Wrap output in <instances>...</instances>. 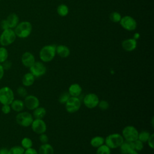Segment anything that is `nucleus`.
I'll use <instances>...</instances> for the list:
<instances>
[{"label":"nucleus","instance_id":"1","mask_svg":"<svg viewBox=\"0 0 154 154\" xmlns=\"http://www.w3.org/2000/svg\"><path fill=\"white\" fill-rule=\"evenodd\" d=\"M56 55V46L55 45H45L39 52V58L43 63H49L54 60Z\"/></svg>","mask_w":154,"mask_h":154},{"label":"nucleus","instance_id":"2","mask_svg":"<svg viewBox=\"0 0 154 154\" xmlns=\"http://www.w3.org/2000/svg\"><path fill=\"white\" fill-rule=\"evenodd\" d=\"M13 29L17 37L25 38L30 35L32 26L31 23L28 21H22L19 22Z\"/></svg>","mask_w":154,"mask_h":154},{"label":"nucleus","instance_id":"3","mask_svg":"<svg viewBox=\"0 0 154 154\" xmlns=\"http://www.w3.org/2000/svg\"><path fill=\"white\" fill-rule=\"evenodd\" d=\"M16 37L13 29H4L0 35V45L4 47L8 46L14 42Z\"/></svg>","mask_w":154,"mask_h":154},{"label":"nucleus","instance_id":"4","mask_svg":"<svg viewBox=\"0 0 154 154\" xmlns=\"http://www.w3.org/2000/svg\"><path fill=\"white\" fill-rule=\"evenodd\" d=\"M123 141L122 134L119 133L111 134L105 138V144L111 149L119 148Z\"/></svg>","mask_w":154,"mask_h":154},{"label":"nucleus","instance_id":"5","mask_svg":"<svg viewBox=\"0 0 154 154\" xmlns=\"http://www.w3.org/2000/svg\"><path fill=\"white\" fill-rule=\"evenodd\" d=\"M138 131L135 126L128 125L124 127L122 129V135L124 140L133 142L138 139Z\"/></svg>","mask_w":154,"mask_h":154},{"label":"nucleus","instance_id":"6","mask_svg":"<svg viewBox=\"0 0 154 154\" xmlns=\"http://www.w3.org/2000/svg\"><path fill=\"white\" fill-rule=\"evenodd\" d=\"M14 99V94L12 89L8 87L0 88V103L2 105H10Z\"/></svg>","mask_w":154,"mask_h":154},{"label":"nucleus","instance_id":"7","mask_svg":"<svg viewBox=\"0 0 154 154\" xmlns=\"http://www.w3.org/2000/svg\"><path fill=\"white\" fill-rule=\"evenodd\" d=\"M34 117L29 112L21 111L16 116V121L18 125L23 127H28L31 126Z\"/></svg>","mask_w":154,"mask_h":154},{"label":"nucleus","instance_id":"8","mask_svg":"<svg viewBox=\"0 0 154 154\" xmlns=\"http://www.w3.org/2000/svg\"><path fill=\"white\" fill-rule=\"evenodd\" d=\"M64 105L67 112L69 113H75L79 110L82 102L79 97L70 96Z\"/></svg>","mask_w":154,"mask_h":154},{"label":"nucleus","instance_id":"9","mask_svg":"<svg viewBox=\"0 0 154 154\" xmlns=\"http://www.w3.org/2000/svg\"><path fill=\"white\" fill-rule=\"evenodd\" d=\"M119 23L123 29L128 31H134L137 26L135 19L128 15L122 17Z\"/></svg>","mask_w":154,"mask_h":154},{"label":"nucleus","instance_id":"10","mask_svg":"<svg viewBox=\"0 0 154 154\" xmlns=\"http://www.w3.org/2000/svg\"><path fill=\"white\" fill-rule=\"evenodd\" d=\"M99 100V98L96 94L89 93L84 97L82 102L87 108L93 109L97 106Z\"/></svg>","mask_w":154,"mask_h":154},{"label":"nucleus","instance_id":"11","mask_svg":"<svg viewBox=\"0 0 154 154\" xmlns=\"http://www.w3.org/2000/svg\"><path fill=\"white\" fill-rule=\"evenodd\" d=\"M46 70V67L43 63L41 61H35L29 67V72L31 73L35 78H40L45 75Z\"/></svg>","mask_w":154,"mask_h":154},{"label":"nucleus","instance_id":"12","mask_svg":"<svg viewBox=\"0 0 154 154\" xmlns=\"http://www.w3.org/2000/svg\"><path fill=\"white\" fill-rule=\"evenodd\" d=\"M31 126L32 131L38 135L45 133L47 130V125L43 119H34Z\"/></svg>","mask_w":154,"mask_h":154},{"label":"nucleus","instance_id":"13","mask_svg":"<svg viewBox=\"0 0 154 154\" xmlns=\"http://www.w3.org/2000/svg\"><path fill=\"white\" fill-rule=\"evenodd\" d=\"M24 105L25 107H26L29 110H34L36 108L40 106V100L38 98L32 94H28L24 98Z\"/></svg>","mask_w":154,"mask_h":154},{"label":"nucleus","instance_id":"14","mask_svg":"<svg viewBox=\"0 0 154 154\" xmlns=\"http://www.w3.org/2000/svg\"><path fill=\"white\" fill-rule=\"evenodd\" d=\"M21 62L25 67L29 68L35 62V57L31 52H25L21 57Z\"/></svg>","mask_w":154,"mask_h":154},{"label":"nucleus","instance_id":"15","mask_svg":"<svg viewBox=\"0 0 154 154\" xmlns=\"http://www.w3.org/2000/svg\"><path fill=\"white\" fill-rule=\"evenodd\" d=\"M137 46V40L134 38H127L122 42V48L127 52H132L134 51Z\"/></svg>","mask_w":154,"mask_h":154},{"label":"nucleus","instance_id":"16","mask_svg":"<svg viewBox=\"0 0 154 154\" xmlns=\"http://www.w3.org/2000/svg\"><path fill=\"white\" fill-rule=\"evenodd\" d=\"M5 19L8 28L11 29H14L19 23V17L18 15L14 13H10Z\"/></svg>","mask_w":154,"mask_h":154},{"label":"nucleus","instance_id":"17","mask_svg":"<svg viewBox=\"0 0 154 154\" xmlns=\"http://www.w3.org/2000/svg\"><path fill=\"white\" fill-rule=\"evenodd\" d=\"M67 91L70 96L79 97L82 93V88L79 84L73 83L69 86Z\"/></svg>","mask_w":154,"mask_h":154},{"label":"nucleus","instance_id":"18","mask_svg":"<svg viewBox=\"0 0 154 154\" xmlns=\"http://www.w3.org/2000/svg\"><path fill=\"white\" fill-rule=\"evenodd\" d=\"M70 54V49L65 45H60L56 46V54L63 58H67Z\"/></svg>","mask_w":154,"mask_h":154},{"label":"nucleus","instance_id":"19","mask_svg":"<svg viewBox=\"0 0 154 154\" xmlns=\"http://www.w3.org/2000/svg\"><path fill=\"white\" fill-rule=\"evenodd\" d=\"M35 79V78L31 73L28 72L23 76L22 79V83L24 87H30L34 84Z\"/></svg>","mask_w":154,"mask_h":154},{"label":"nucleus","instance_id":"20","mask_svg":"<svg viewBox=\"0 0 154 154\" xmlns=\"http://www.w3.org/2000/svg\"><path fill=\"white\" fill-rule=\"evenodd\" d=\"M54 149L49 143L42 144L38 150V154H54Z\"/></svg>","mask_w":154,"mask_h":154},{"label":"nucleus","instance_id":"21","mask_svg":"<svg viewBox=\"0 0 154 154\" xmlns=\"http://www.w3.org/2000/svg\"><path fill=\"white\" fill-rule=\"evenodd\" d=\"M11 108L15 112H21L25 108L24 102L20 99H14L10 104Z\"/></svg>","mask_w":154,"mask_h":154},{"label":"nucleus","instance_id":"22","mask_svg":"<svg viewBox=\"0 0 154 154\" xmlns=\"http://www.w3.org/2000/svg\"><path fill=\"white\" fill-rule=\"evenodd\" d=\"M119 148L122 154H128L131 150H134L132 142L127 141L125 140H124Z\"/></svg>","mask_w":154,"mask_h":154},{"label":"nucleus","instance_id":"23","mask_svg":"<svg viewBox=\"0 0 154 154\" xmlns=\"http://www.w3.org/2000/svg\"><path fill=\"white\" fill-rule=\"evenodd\" d=\"M46 114V110L44 107L42 106H38L35 109L33 110L32 112V116L34 119H43Z\"/></svg>","mask_w":154,"mask_h":154},{"label":"nucleus","instance_id":"24","mask_svg":"<svg viewBox=\"0 0 154 154\" xmlns=\"http://www.w3.org/2000/svg\"><path fill=\"white\" fill-rule=\"evenodd\" d=\"M105 144V138L99 135L93 137L90 140V145L94 148H97Z\"/></svg>","mask_w":154,"mask_h":154},{"label":"nucleus","instance_id":"25","mask_svg":"<svg viewBox=\"0 0 154 154\" xmlns=\"http://www.w3.org/2000/svg\"><path fill=\"white\" fill-rule=\"evenodd\" d=\"M69 10L67 5L64 4L59 5L57 8V12L58 14L61 17L66 16L69 13Z\"/></svg>","mask_w":154,"mask_h":154},{"label":"nucleus","instance_id":"26","mask_svg":"<svg viewBox=\"0 0 154 154\" xmlns=\"http://www.w3.org/2000/svg\"><path fill=\"white\" fill-rule=\"evenodd\" d=\"M150 135H151V133H150L148 131H146V130L141 131L138 133V140H139L143 143H147Z\"/></svg>","mask_w":154,"mask_h":154},{"label":"nucleus","instance_id":"27","mask_svg":"<svg viewBox=\"0 0 154 154\" xmlns=\"http://www.w3.org/2000/svg\"><path fill=\"white\" fill-rule=\"evenodd\" d=\"M32 146H33L32 141L29 137H24L21 141V146L25 150L32 147Z\"/></svg>","mask_w":154,"mask_h":154},{"label":"nucleus","instance_id":"28","mask_svg":"<svg viewBox=\"0 0 154 154\" xmlns=\"http://www.w3.org/2000/svg\"><path fill=\"white\" fill-rule=\"evenodd\" d=\"M8 57V52L5 47H0V63H2L7 60Z\"/></svg>","mask_w":154,"mask_h":154},{"label":"nucleus","instance_id":"29","mask_svg":"<svg viewBox=\"0 0 154 154\" xmlns=\"http://www.w3.org/2000/svg\"><path fill=\"white\" fill-rule=\"evenodd\" d=\"M25 149L21 146H15L8 149V154H23Z\"/></svg>","mask_w":154,"mask_h":154},{"label":"nucleus","instance_id":"30","mask_svg":"<svg viewBox=\"0 0 154 154\" xmlns=\"http://www.w3.org/2000/svg\"><path fill=\"white\" fill-rule=\"evenodd\" d=\"M111 149L105 144L97 148L96 154H111Z\"/></svg>","mask_w":154,"mask_h":154},{"label":"nucleus","instance_id":"31","mask_svg":"<svg viewBox=\"0 0 154 154\" xmlns=\"http://www.w3.org/2000/svg\"><path fill=\"white\" fill-rule=\"evenodd\" d=\"M70 97V96L69 94L68 91H64L60 94V95L58 97V100L61 104H65V103L68 100Z\"/></svg>","mask_w":154,"mask_h":154},{"label":"nucleus","instance_id":"32","mask_svg":"<svg viewBox=\"0 0 154 154\" xmlns=\"http://www.w3.org/2000/svg\"><path fill=\"white\" fill-rule=\"evenodd\" d=\"M121 18H122V16H121L120 13H119V12H117V11L112 12L109 14V19L112 22H114V23L119 22Z\"/></svg>","mask_w":154,"mask_h":154},{"label":"nucleus","instance_id":"33","mask_svg":"<svg viewBox=\"0 0 154 154\" xmlns=\"http://www.w3.org/2000/svg\"><path fill=\"white\" fill-rule=\"evenodd\" d=\"M132 145L134 150L137 152L141 151L144 148V143L138 139L132 142Z\"/></svg>","mask_w":154,"mask_h":154},{"label":"nucleus","instance_id":"34","mask_svg":"<svg viewBox=\"0 0 154 154\" xmlns=\"http://www.w3.org/2000/svg\"><path fill=\"white\" fill-rule=\"evenodd\" d=\"M97 106L101 110L105 111V110H106L109 108V104L108 101H106L105 100H99V102L98 103V105H97Z\"/></svg>","mask_w":154,"mask_h":154},{"label":"nucleus","instance_id":"35","mask_svg":"<svg viewBox=\"0 0 154 154\" xmlns=\"http://www.w3.org/2000/svg\"><path fill=\"white\" fill-rule=\"evenodd\" d=\"M17 93L18 94V96H19L21 97H25L27 95H28V91L26 90V89L24 87H19L17 88Z\"/></svg>","mask_w":154,"mask_h":154},{"label":"nucleus","instance_id":"36","mask_svg":"<svg viewBox=\"0 0 154 154\" xmlns=\"http://www.w3.org/2000/svg\"><path fill=\"white\" fill-rule=\"evenodd\" d=\"M39 140L42 143V144L48 143L49 141L48 136L45 133L41 134L39 135Z\"/></svg>","mask_w":154,"mask_h":154},{"label":"nucleus","instance_id":"37","mask_svg":"<svg viewBox=\"0 0 154 154\" xmlns=\"http://www.w3.org/2000/svg\"><path fill=\"white\" fill-rule=\"evenodd\" d=\"M11 108L10 105L4 104V105H2V106L1 107V111L4 114H9L11 111Z\"/></svg>","mask_w":154,"mask_h":154},{"label":"nucleus","instance_id":"38","mask_svg":"<svg viewBox=\"0 0 154 154\" xmlns=\"http://www.w3.org/2000/svg\"><path fill=\"white\" fill-rule=\"evenodd\" d=\"M4 70H9L11 66H12V63L10 61L7 60L6 61H5L4 62H3L2 63H1Z\"/></svg>","mask_w":154,"mask_h":154},{"label":"nucleus","instance_id":"39","mask_svg":"<svg viewBox=\"0 0 154 154\" xmlns=\"http://www.w3.org/2000/svg\"><path fill=\"white\" fill-rule=\"evenodd\" d=\"M153 138H154L153 134H151L149 138L148 139V140L147 141V143L148 146L152 149H153L154 148V140H153Z\"/></svg>","mask_w":154,"mask_h":154},{"label":"nucleus","instance_id":"40","mask_svg":"<svg viewBox=\"0 0 154 154\" xmlns=\"http://www.w3.org/2000/svg\"><path fill=\"white\" fill-rule=\"evenodd\" d=\"M23 154H38V151L33 147H31L29 149L25 150Z\"/></svg>","mask_w":154,"mask_h":154},{"label":"nucleus","instance_id":"41","mask_svg":"<svg viewBox=\"0 0 154 154\" xmlns=\"http://www.w3.org/2000/svg\"><path fill=\"white\" fill-rule=\"evenodd\" d=\"M0 26H1V28L2 30L4 29H8L9 28L8 25H7V23L6 22V20L5 19H4L2 20H1V23H0Z\"/></svg>","mask_w":154,"mask_h":154},{"label":"nucleus","instance_id":"42","mask_svg":"<svg viewBox=\"0 0 154 154\" xmlns=\"http://www.w3.org/2000/svg\"><path fill=\"white\" fill-rule=\"evenodd\" d=\"M4 69L2 66V64L0 63V81L2 79L4 75Z\"/></svg>","mask_w":154,"mask_h":154},{"label":"nucleus","instance_id":"43","mask_svg":"<svg viewBox=\"0 0 154 154\" xmlns=\"http://www.w3.org/2000/svg\"><path fill=\"white\" fill-rule=\"evenodd\" d=\"M0 154H8V149L5 147L0 149Z\"/></svg>","mask_w":154,"mask_h":154},{"label":"nucleus","instance_id":"44","mask_svg":"<svg viewBox=\"0 0 154 154\" xmlns=\"http://www.w3.org/2000/svg\"><path fill=\"white\" fill-rule=\"evenodd\" d=\"M139 37H140V34H139L138 33H137V32L135 33V34H134V38L135 39V40L139 38Z\"/></svg>","mask_w":154,"mask_h":154},{"label":"nucleus","instance_id":"45","mask_svg":"<svg viewBox=\"0 0 154 154\" xmlns=\"http://www.w3.org/2000/svg\"><path fill=\"white\" fill-rule=\"evenodd\" d=\"M128 154H139V153H138V152H137L135 150H132Z\"/></svg>","mask_w":154,"mask_h":154},{"label":"nucleus","instance_id":"46","mask_svg":"<svg viewBox=\"0 0 154 154\" xmlns=\"http://www.w3.org/2000/svg\"><path fill=\"white\" fill-rule=\"evenodd\" d=\"M2 1V0H0V1Z\"/></svg>","mask_w":154,"mask_h":154}]
</instances>
